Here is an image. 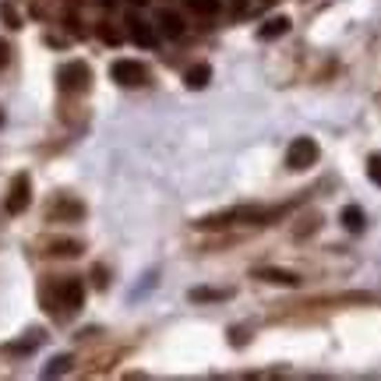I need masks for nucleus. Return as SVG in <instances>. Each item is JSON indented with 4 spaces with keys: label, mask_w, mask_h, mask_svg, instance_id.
I'll return each mask as SVG.
<instances>
[{
    "label": "nucleus",
    "mask_w": 381,
    "mask_h": 381,
    "mask_svg": "<svg viewBox=\"0 0 381 381\" xmlns=\"http://www.w3.org/2000/svg\"><path fill=\"white\" fill-rule=\"evenodd\" d=\"M289 212V205H279V209H269V205H233L226 212H216V216H205L198 226L201 229H226V226H269L276 219H282Z\"/></svg>",
    "instance_id": "f257e3e1"
},
{
    "label": "nucleus",
    "mask_w": 381,
    "mask_h": 381,
    "mask_svg": "<svg viewBox=\"0 0 381 381\" xmlns=\"http://www.w3.org/2000/svg\"><path fill=\"white\" fill-rule=\"evenodd\" d=\"M46 300L53 304V311L78 314L81 304H85V286H81V279H56L46 293Z\"/></svg>",
    "instance_id": "f03ea898"
},
{
    "label": "nucleus",
    "mask_w": 381,
    "mask_h": 381,
    "mask_svg": "<svg viewBox=\"0 0 381 381\" xmlns=\"http://www.w3.org/2000/svg\"><path fill=\"white\" fill-rule=\"evenodd\" d=\"M318 156H321V149H318L314 138H293L289 149H286V169H293V173L307 169L318 163Z\"/></svg>",
    "instance_id": "7ed1b4c3"
},
{
    "label": "nucleus",
    "mask_w": 381,
    "mask_h": 381,
    "mask_svg": "<svg viewBox=\"0 0 381 381\" xmlns=\"http://www.w3.org/2000/svg\"><path fill=\"white\" fill-rule=\"evenodd\" d=\"M56 81H61V92H85L92 81V71L85 61H68L61 64V71H56Z\"/></svg>",
    "instance_id": "20e7f679"
},
{
    "label": "nucleus",
    "mask_w": 381,
    "mask_h": 381,
    "mask_svg": "<svg viewBox=\"0 0 381 381\" xmlns=\"http://www.w3.org/2000/svg\"><path fill=\"white\" fill-rule=\"evenodd\" d=\"M110 78L116 85H124V89H138V85L149 81V68H145L141 61H127V56H124V61H113Z\"/></svg>",
    "instance_id": "39448f33"
},
{
    "label": "nucleus",
    "mask_w": 381,
    "mask_h": 381,
    "mask_svg": "<svg viewBox=\"0 0 381 381\" xmlns=\"http://www.w3.org/2000/svg\"><path fill=\"white\" fill-rule=\"evenodd\" d=\"M28 201H32V181H28V173H18V177L11 181L8 187V201H4V209L11 216H21L28 209Z\"/></svg>",
    "instance_id": "423d86ee"
},
{
    "label": "nucleus",
    "mask_w": 381,
    "mask_h": 381,
    "mask_svg": "<svg viewBox=\"0 0 381 381\" xmlns=\"http://www.w3.org/2000/svg\"><path fill=\"white\" fill-rule=\"evenodd\" d=\"M50 219L53 223H78V219H85V205L71 194H56L50 205Z\"/></svg>",
    "instance_id": "0eeeda50"
},
{
    "label": "nucleus",
    "mask_w": 381,
    "mask_h": 381,
    "mask_svg": "<svg viewBox=\"0 0 381 381\" xmlns=\"http://www.w3.org/2000/svg\"><path fill=\"white\" fill-rule=\"evenodd\" d=\"M251 279H258V282H272V286H300V282H304L297 272L272 269V265H265V269H254V272H251Z\"/></svg>",
    "instance_id": "6e6552de"
},
{
    "label": "nucleus",
    "mask_w": 381,
    "mask_h": 381,
    "mask_svg": "<svg viewBox=\"0 0 381 381\" xmlns=\"http://www.w3.org/2000/svg\"><path fill=\"white\" fill-rule=\"evenodd\" d=\"M127 36L138 43V46H145V50H152L156 43H159V36H156V28L145 21V18H127Z\"/></svg>",
    "instance_id": "1a4fd4ad"
},
{
    "label": "nucleus",
    "mask_w": 381,
    "mask_h": 381,
    "mask_svg": "<svg viewBox=\"0 0 381 381\" xmlns=\"http://www.w3.org/2000/svg\"><path fill=\"white\" fill-rule=\"evenodd\" d=\"M209 81H212V68H209V64H194V68L184 71V85H187L191 92H201Z\"/></svg>",
    "instance_id": "9d476101"
},
{
    "label": "nucleus",
    "mask_w": 381,
    "mask_h": 381,
    "mask_svg": "<svg viewBox=\"0 0 381 381\" xmlns=\"http://www.w3.org/2000/svg\"><path fill=\"white\" fill-rule=\"evenodd\" d=\"M159 32L166 39H181L184 36V18L177 11H159Z\"/></svg>",
    "instance_id": "9b49d317"
},
{
    "label": "nucleus",
    "mask_w": 381,
    "mask_h": 381,
    "mask_svg": "<svg viewBox=\"0 0 381 381\" xmlns=\"http://www.w3.org/2000/svg\"><path fill=\"white\" fill-rule=\"evenodd\" d=\"M187 297L194 304H219V300H229L233 297V289H212V286H194Z\"/></svg>",
    "instance_id": "f8f14e48"
},
{
    "label": "nucleus",
    "mask_w": 381,
    "mask_h": 381,
    "mask_svg": "<svg viewBox=\"0 0 381 381\" xmlns=\"http://www.w3.org/2000/svg\"><path fill=\"white\" fill-rule=\"evenodd\" d=\"M289 32V18H272V21H265L258 28V36L261 39H279V36H286Z\"/></svg>",
    "instance_id": "ddd939ff"
},
{
    "label": "nucleus",
    "mask_w": 381,
    "mask_h": 381,
    "mask_svg": "<svg viewBox=\"0 0 381 381\" xmlns=\"http://www.w3.org/2000/svg\"><path fill=\"white\" fill-rule=\"evenodd\" d=\"M342 226L349 233H360L364 229V209H360V205H346V209H342Z\"/></svg>",
    "instance_id": "4468645a"
},
{
    "label": "nucleus",
    "mask_w": 381,
    "mask_h": 381,
    "mask_svg": "<svg viewBox=\"0 0 381 381\" xmlns=\"http://www.w3.org/2000/svg\"><path fill=\"white\" fill-rule=\"evenodd\" d=\"M50 254H53V258H78V254H81V244H78V240H53V244H50Z\"/></svg>",
    "instance_id": "2eb2a0df"
},
{
    "label": "nucleus",
    "mask_w": 381,
    "mask_h": 381,
    "mask_svg": "<svg viewBox=\"0 0 381 381\" xmlns=\"http://www.w3.org/2000/svg\"><path fill=\"white\" fill-rule=\"evenodd\" d=\"M187 8L201 18H212V14H219V0H187Z\"/></svg>",
    "instance_id": "dca6fc26"
},
{
    "label": "nucleus",
    "mask_w": 381,
    "mask_h": 381,
    "mask_svg": "<svg viewBox=\"0 0 381 381\" xmlns=\"http://www.w3.org/2000/svg\"><path fill=\"white\" fill-rule=\"evenodd\" d=\"M71 367V353H61V357H53L50 367H43V378H56V374H64Z\"/></svg>",
    "instance_id": "f3484780"
},
{
    "label": "nucleus",
    "mask_w": 381,
    "mask_h": 381,
    "mask_svg": "<svg viewBox=\"0 0 381 381\" xmlns=\"http://www.w3.org/2000/svg\"><path fill=\"white\" fill-rule=\"evenodd\" d=\"M367 177H371V184L381 187V152H374V156L367 159Z\"/></svg>",
    "instance_id": "a211bd4d"
},
{
    "label": "nucleus",
    "mask_w": 381,
    "mask_h": 381,
    "mask_svg": "<svg viewBox=\"0 0 381 381\" xmlns=\"http://www.w3.org/2000/svg\"><path fill=\"white\" fill-rule=\"evenodd\" d=\"M0 18H4L8 28H21V18H18V11L11 4H0Z\"/></svg>",
    "instance_id": "6ab92c4d"
},
{
    "label": "nucleus",
    "mask_w": 381,
    "mask_h": 381,
    "mask_svg": "<svg viewBox=\"0 0 381 381\" xmlns=\"http://www.w3.org/2000/svg\"><path fill=\"white\" fill-rule=\"evenodd\" d=\"M8 61H11V46H8L4 39H0V71L8 68Z\"/></svg>",
    "instance_id": "aec40b11"
},
{
    "label": "nucleus",
    "mask_w": 381,
    "mask_h": 381,
    "mask_svg": "<svg viewBox=\"0 0 381 381\" xmlns=\"http://www.w3.org/2000/svg\"><path fill=\"white\" fill-rule=\"evenodd\" d=\"M99 36H103L106 43H116V39H121V36H116V32H113V28H99Z\"/></svg>",
    "instance_id": "412c9836"
},
{
    "label": "nucleus",
    "mask_w": 381,
    "mask_h": 381,
    "mask_svg": "<svg viewBox=\"0 0 381 381\" xmlns=\"http://www.w3.org/2000/svg\"><path fill=\"white\" fill-rule=\"evenodd\" d=\"M96 286H99V289L106 286V272H103V269H96Z\"/></svg>",
    "instance_id": "4be33fe9"
},
{
    "label": "nucleus",
    "mask_w": 381,
    "mask_h": 381,
    "mask_svg": "<svg viewBox=\"0 0 381 381\" xmlns=\"http://www.w3.org/2000/svg\"><path fill=\"white\" fill-rule=\"evenodd\" d=\"M131 4H134V8H145V4H149V0H131Z\"/></svg>",
    "instance_id": "5701e85b"
},
{
    "label": "nucleus",
    "mask_w": 381,
    "mask_h": 381,
    "mask_svg": "<svg viewBox=\"0 0 381 381\" xmlns=\"http://www.w3.org/2000/svg\"><path fill=\"white\" fill-rule=\"evenodd\" d=\"M99 4H103V8H113V4H116V0H99Z\"/></svg>",
    "instance_id": "b1692460"
},
{
    "label": "nucleus",
    "mask_w": 381,
    "mask_h": 381,
    "mask_svg": "<svg viewBox=\"0 0 381 381\" xmlns=\"http://www.w3.org/2000/svg\"><path fill=\"white\" fill-rule=\"evenodd\" d=\"M0 127H4V110H0Z\"/></svg>",
    "instance_id": "393cba45"
}]
</instances>
